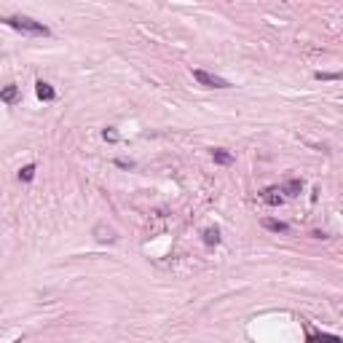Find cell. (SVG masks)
<instances>
[{
  "label": "cell",
  "mask_w": 343,
  "mask_h": 343,
  "mask_svg": "<svg viewBox=\"0 0 343 343\" xmlns=\"http://www.w3.org/2000/svg\"><path fill=\"white\" fill-rule=\"evenodd\" d=\"M5 24L11 27V30H16V32H27V35H49V27L43 24V22H35V19H30V16H5Z\"/></svg>",
  "instance_id": "obj_1"
},
{
  "label": "cell",
  "mask_w": 343,
  "mask_h": 343,
  "mask_svg": "<svg viewBox=\"0 0 343 343\" xmlns=\"http://www.w3.org/2000/svg\"><path fill=\"white\" fill-rule=\"evenodd\" d=\"M193 78H196L201 86H207V89H228V86H231L225 78L212 75V73H207V70H193Z\"/></svg>",
  "instance_id": "obj_2"
},
{
  "label": "cell",
  "mask_w": 343,
  "mask_h": 343,
  "mask_svg": "<svg viewBox=\"0 0 343 343\" xmlns=\"http://www.w3.org/2000/svg\"><path fill=\"white\" fill-rule=\"evenodd\" d=\"M260 196H263V201L271 204V207H279V204L284 201V196H282V191H279V188H266Z\"/></svg>",
  "instance_id": "obj_3"
},
{
  "label": "cell",
  "mask_w": 343,
  "mask_h": 343,
  "mask_svg": "<svg viewBox=\"0 0 343 343\" xmlns=\"http://www.w3.org/2000/svg\"><path fill=\"white\" fill-rule=\"evenodd\" d=\"M35 94L41 97L43 102H51V99L56 97V91L51 89V83H46V81H38V83H35Z\"/></svg>",
  "instance_id": "obj_4"
},
{
  "label": "cell",
  "mask_w": 343,
  "mask_h": 343,
  "mask_svg": "<svg viewBox=\"0 0 343 343\" xmlns=\"http://www.w3.org/2000/svg\"><path fill=\"white\" fill-rule=\"evenodd\" d=\"M263 228H266V231H273V233H287V231H290L287 222H282V220H271V217H266V220H263Z\"/></svg>",
  "instance_id": "obj_5"
},
{
  "label": "cell",
  "mask_w": 343,
  "mask_h": 343,
  "mask_svg": "<svg viewBox=\"0 0 343 343\" xmlns=\"http://www.w3.org/2000/svg\"><path fill=\"white\" fill-rule=\"evenodd\" d=\"M16 99H19V86H5L0 91V102H5V105H14Z\"/></svg>",
  "instance_id": "obj_6"
},
{
  "label": "cell",
  "mask_w": 343,
  "mask_h": 343,
  "mask_svg": "<svg viewBox=\"0 0 343 343\" xmlns=\"http://www.w3.org/2000/svg\"><path fill=\"white\" fill-rule=\"evenodd\" d=\"M306 343H343L338 335H324V333H311Z\"/></svg>",
  "instance_id": "obj_7"
},
{
  "label": "cell",
  "mask_w": 343,
  "mask_h": 343,
  "mask_svg": "<svg viewBox=\"0 0 343 343\" xmlns=\"http://www.w3.org/2000/svg\"><path fill=\"white\" fill-rule=\"evenodd\" d=\"M282 193H287V196H298V193L303 191V180H290L284 188H279Z\"/></svg>",
  "instance_id": "obj_8"
},
{
  "label": "cell",
  "mask_w": 343,
  "mask_h": 343,
  "mask_svg": "<svg viewBox=\"0 0 343 343\" xmlns=\"http://www.w3.org/2000/svg\"><path fill=\"white\" fill-rule=\"evenodd\" d=\"M212 158H215V164H222V167H228V164L233 161V156L228 150H220V147H217V150H212Z\"/></svg>",
  "instance_id": "obj_9"
},
{
  "label": "cell",
  "mask_w": 343,
  "mask_h": 343,
  "mask_svg": "<svg viewBox=\"0 0 343 343\" xmlns=\"http://www.w3.org/2000/svg\"><path fill=\"white\" fill-rule=\"evenodd\" d=\"M97 239H99V242H116V231H110V228H107V231H105V228H102V225H97Z\"/></svg>",
  "instance_id": "obj_10"
},
{
  "label": "cell",
  "mask_w": 343,
  "mask_h": 343,
  "mask_svg": "<svg viewBox=\"0 0 343 343\" xmlns=\"http://www.w3.org/2000/svg\"><path fill=\"white\" fill-rule=\"evenodd\" d=\"M201 236H204V244H209V247L220 242V231H217V228H207V231H204Z\"/></svg>",
  "instance_id": "obj_11"
},
{
  "label": "cell",
  "mask_w": 343,
  "mask_h": 343,
  "mask_svg": "<svg viewBox=\"0 0 343 343\" xmlns=\"http://www.w3.org/2000/svg\"><path fill=\"white\" fill-rule=\"evenodd\" d=\"M32 177H35V164H27V167H22V172H19V180H22V182H30Z\"/></svg>",
  "instance_id": "obj_12"
},
{
  "label": "cell",
  "mask_w": 343,
  "mask_h": 343,
  "mask_svg": "<svg viewBox=\"0 0 343 343\" xmlns=\"http://www.w3.org/2000/svg\"><path fill=\"white\" fill-rule=\"evenodd\" d=\"M102 137H105L107 142H118V131H113V129H105V131H102Z\"/></svg>",
  "instance_id": "obj_13"
},
{
  "label": "cell",
  "mask_w": 343,
  "mask_h": 343,
  "mask_svg": "<svg viewBox=\"0 0 343 343\" xmlns=\"http://www.w3.org/2000/svg\"><path fill=\"white\" fill-rule=\"evenodd\" d=\"M317 78H322V81H338V73H317Z\"/></svg>",
  "instance_id": "obj_14"
},
{
  "label": "cell",
  "mask_w": 343,
  "mask_h": 343,
  "mask_svg": "<svg viewBox=\"0 0 343 343\" xmlns=\"http://www.w3.org/2000/svg\"><path fill=\"white\" fill-rule=\"evenodd\" d=\"M14 343H22V341H14Z\"/></svg>",
  "instance_id": "obj_15"
}]
</instances>
